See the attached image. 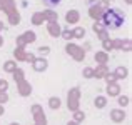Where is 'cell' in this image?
Listing matches in <instances>:
<instances>
[{"instance_id": "1", "label": "cell", "mask_w": 132, "mask_h": 125, "mask_svg": "<svg viewBox=\"0 0 132 125\" xmlns=\"http://www.w3.org/2000/svg\"><path fill=\"white\" fill-rule=\"evenodd\" d=\"M102 19H104V27L112 29V30L122 27L124 23V15L120 13L119 8H109L107 12L102 13Z\"/></svg>"}, {"instance_id": "2", "label": "cell", "mask_w": 132, "mask_h": 125, "mask_svg": "<svg viewBox=\"0 0 132 125\" xmlns=\"http://www.w3.org/2000/svg\"><path fill=\"white\" fill-rule=\"evenodd\" d=\"M34 68H35L37 72H42V70H45V68H47V62L42 60V58H40V60H35V64H34Z\"/></svg>"}, {"instance_id": "3", "label": "cell", "mask_w": 132, "mask_h": 125, "mask_svg": "<svg viewBox=\"0 0 132 125\" xmlns=\"http://www.w3.org/2000/svg\"><path fill=\"white\" fill-rule=\"evenodd\" d=\"M102 8H100V7H92V8H90V15L94 17V19H99V17H102Z\"/></svg>"}, {"instance_id": "4", "label": "cell", "mask_w": 132, "mask_h": 125, "mask_svg": "<svg viewBox=\"0 0 132 125\" xmlns=\"http://www.w3.org/2000/svg\"><path fill=\"white\" fill-rule=\"evenodd\" d=\"M77 19H79V13L75 12V10H72V12L67 13V22L69 23H70V22H77Z\"/></svg>"}, {"instance_id": "5", "label": "cell", "mask_w": 132, "mask_h": 125, "mask_svg": "<svg viewBox=\"0 0 132 125\" xmlns=\"http://www.w3.org/2000/svg\"><path fill=\"white\" fill-rule=\"evenodd\" d=\"M114 75H116L117 78H126V75H127V70H126L124 67H119V68H117V72H116Z\"/></svg>"}, {"instance_id": "6", "label": "cell", "mask_w": 132, "mask_h": 125, "mask_svg": "<svg viewBox=\"0 0 132 125\" xmlns=\"http://www.w3.org/2000/svg\"><path fill=\"white\" fill-rule=\"evenodd\" d=\"M72 35H74L75 39H82V37L85 35V30L84 29H75V30H72Z\"/></svg>"}, {"instance_id": "7", "label": "cell", "mask_w": 132, "mask_h": 125, "mask_svg": "<svg viewBox=\"0 0 132 125\" xmlns=\"http://www.w3.org/2000/svg\"><path fill=\"white\" fill-rule=\"evenodd\" d=\"M42 2H44L47 7H57L59 3L62 2V0H42Z\"/></svg>"}, {"instance_id": "8", "label": "cell", "mask_w": 132, "mask_h": 125, "mask_svg": "<svg viewBox=\"0 0 132 125\" xmlns=\"http://www.w3.org/2000/svg\"><path fill=\"white\" fill-rule=\"evenodd\" d=\"M107 92H109V95H117V93H119V87L109 83V90H107Z\"/></svg>"}, {"instance_id": "9", "label": "cell", "mask_w": 132, "mask_h": 125, "mask_svg": "<svg viewBox=\"0 0 132 125\" xmlns=\"http://www.w3.org/2000/svg\"><path fill=\"white\" fill-rule=\"evenodd\" d=\"M50 107L52 109H59V107H60V100L59 99H50Z\"/></svg>"}, {"instance_id": "10", "label": "cell", "mask_w": 132, "mask_h": 125, "mask_svg": "<svg viewBox=\"0 0 132 125\" xmlns=\"http://www.w3.org/2000/svg\"><path fill=\"white\" fill-rule=\"evenodd\" d=\"M23 37H25V40H29V42H34V40H35V33H34V32H27Z\"/></svg>"}, {"instance_id": "11", "label": "cell", "mask_w": 132, "mask_h": 125, "mask_svg": "<svg viewBox=\"0 0 132 125\" xmlns=\"http://www.w3.org/2000/svg\"><path fill=\"white\" fill-rule=\"evenodd\" d=\"M62 37H64V39H74V35H72V32L70 30H64V32H62Z\"/></svg>"}, {"instance_id": "12", "label": "cell", "mask_w": 132, "mask_h": 125, "mask_svg": "<svg viewBox=\"0 0 132 125\" xmlns=\"http://www.w3.org/2000/svg\"><path fill=\"white\" fill-rule=\"evenodd\" d=\"M95 105L99 107V109H102V107L105 105V100L104 99H95Z\"/></svg>"}, {"instance_id": "13", "label": "cell", "mask_w": 132, "mask_h": 125, "mask_svg": "<svg viewBox=\"0 0 132 125\" xmlns=\"http://www.w3.org/2000/svg\"><path fill=\"white\" fill-rule=\"evenodd\" d=\"M13 68H15V65H13V62H7V65H5V70H9V72H12Z\"/></svg>"}, {"instance_id": "14", "label": "cell", "mask_w": 132, "mask_h": 125, "mask_svg": "<svg viewBox=\"0 0 132 125\" xmlns=\"http://www.w3.org/2000/svg\"><path fill=\"white\" fill-rule=\"evenodd\" d=\"M112 115H114V120H122V113L120 112H112Z\"/></svg>"}, {"instance_id": "15", "label": "cell", "mask_w": 132, "mask_h": 125, "mask_svg": "<svg viewBox=\"0 0 132 125\" xmlns=\"http://www.w3.org/2000/svg\"><path fill=\"white\" fill-rule=\"evenodd\" d=\"M50 32H52V33H54V35H57V33H59V32H60V30H59V27H55V25H54V23H52V25H50Z\"/></svg>"}, {"instance_id": "16", "label": "cell", "mask_w": 132, "mask_h": 125, "mask_svg": "<svg viewBox=\"0 0 132 125\" xmlns=\"http://www.w3.org/2000/svg\"><path fill=\"white\" fill-rule=\"evenodd\" d=\"M127 102H129V99H127V97H120V99H119V103H120V105H127Z\"/></svg>"}, {"instance_id": "17", "label": "cell", "mask_w": 132, "mask_h": 125, "mask_svg": "<svg viewBox=\"0 0 132 125\" xmlns=\"http://www.w3.org/2000/svg\"><path fill=\"white\" fill-rule=\"evenodd\" d=\"M39 52H40V53H42V55L48 53V47H40V48H39Z\"/></svg>"}, {"instance_id": "18", "label": "cell", "mask_w": 132, "mask_h": 125, "mask_svg": "<svg viewBox=\"0 0 132 125\" xmlns=\"http://www.w3.org/2000/svg\"><path fill=\"white\" fill-rule=\"evenodd\" d=\"M84 75H85V77H92V70H90V68H85V70H84Z\"/></svg>"}, {"instance_id": "19", "label": "cell", "mask_w": 132, "mask_h": 125, "mask_svg": "<svg viewBox=\"0 0 132 125\" xmlns=\"http://www.w3.org/2000/svg\"><path fill=\"white\" fill-rule=\"evenodd\" d=\"M75 119H77V120H82V119H84V115H82L80 112H77V113H75Z\"/></svg>"}, {"instance_id": "20", "label": "cell", "mask_w": 132, "mask_h": 125, "mask_svg": "<svg viewBox=\"0 0 132 125\" xmlns=\"http://www.w3.org/2000/svg\"><path fill=\"white\" fill-rule=\"evenodd\" d=\"M95 58H97V60H105V55H102V53H100V55H95Z\"/></svg>"}, {"instance_id": "21", "label": "cell", "mask_w": 132, "mask_h": 125, "mask_svg": "<svg viewBox=\"0 0 132 125\" xmlns=\"http://www.w3.org/2000/svg\"><path fill=\"white\" fill-rule=\"evenodd\" d=\"M114 78H116V75H107V80H109V83L114 80Z\"/></svg>"}, {"instance_id": "22", "label": "cell", "mask_w": 132, "mask_h": 125, "mask_svg": "<svg viewBox=\"0 0 132 125\" xmlns=\"http://www.w3.org/2000/svg\"><path fill=\"white\" fill-rule=\"evenodd\" d=\"M39 20H40V15H35V17H34V22H35V23H39Z\"/></svg>"}, {"instance_id": "23", "label": "cell", "mask_w": 132, "mask_h": 125, "mask_svg": "<svg viewBox=\"0 0 132 125\" xmlns=\"http://www.w3.org/2000/svg\"><path fill=\"white\" fill-rule=\"evenodd\" d=\"M2 27H3V23H2V22H0V30H2Z\"/></svg>"}, {"instance_id": "24", "label": "cell", "mask_w": 132, "mask_h": 125, "mask_svg": "<svg viewBox=\"0 0 132 125\" xmlns=\"http://www.w3.org/2000/svg\"><path fill=\"white\" fill-rule=\"evenodd\" d=\"M12 125H15V123H12Z\"/></svg>"}]
</instances>
